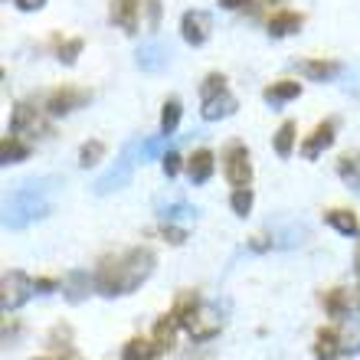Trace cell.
Listing matches in <instances>:
<instances>
[{"label":"cell","mask_w":360,"mask_h":360,"mask_svg":"<svg viewBox=\"0 0 360 360\" xmlns=\"http://www.w3.org/2000/svg\"><path fill=\"white\" fill-rule=\"evenodd\" d=\"M272 4H278V0H272Z\"/></svg>","instance_id":"42"},{"label":"cell","mask_w":360,"mask_h":360,"mask_svg":"<svg viewBox=\"0 0 360 360\" xmlns=\"http://www.w3.org/2000/svg\"><path fill=\"white\" fill-rule=\"evenodd\" d=\"M174 318L180 321V328H187V334L193 341H210V338H217L223 321H219L217 308H210L203 304L193 292H184L174 304Z\"/></svg>","instance_id":"3"},{"label":"cell","mask_w":360,"mask_h":360,"mask_svg":"<svg viewBox=\"0 0 360 360\" xmlns=\"http://www.w3.org/2000/svg\"><path fill=\"white\" fill-rule=\"evenodd\" d=\"M187 174L193 184H207L210 177H213V151H193V158L187 161Z\"/></svg>","instance_id":"19"},{"label":"cell","mask_w":360,"mask_h":360,"mask_svg":"<svg viewBox=\"0 0 360 360\" xmlns=\"http://www.w3.org/2000/svg\"><path fill=\"white\" fill-rule=\"evenodd\" d=\"M338 174H341V180L347 187L360 193V154H344L338 161Z\"/></svg>","instance_id":"25"},{"label":"cell","mask_w":360,"mask_h":360,"mask_svg":"<svg viewBox=\"0 0 360 360\" xmlns=\"http://www.w3.org/2000/svg\"><path fill=\"white\" fill-rule=\"evenodd\" d=\"M158 344H148L141 341V338H134V341L124 344V351H122V360H158Z\"/></svg>","instance_id":"26"},{"label":"cell","mask_w":360,"mask_h":360,"mask_svg":"<svg viewBox=\"0 0 360 360\" xmlns=\"http://www.w3.org/2000/svg\"><path fill=\"white\" fill-rule=\"evenodd\" d=\"M308 239V226L298 223V219H269V239L266 243H252L256 252H266V249H295Z\"/></svg>","instance_id":"6"},{"label":"cell","mask_w":360,"mask_h":360,"mask_svg":"<svg viewBox=\"0 0 360 360\" xmlns=\"http://www.w3.org/2000/svg\"><path fill=\"white\" fill-rule=\"evenodd\" d=\"M298 69L314 82H331L344 72L341 63H331V59H304V63H298Z\"/></svg>","instance_id":"17"},{"label":"cell","mask_w":360,"mask_h":360,"mask_svg":"<svg viewBox=\"0 0 360 360\" xmlns=\"http://www.w3.org/2000/svg\"><path fill=\"white\" fill-rule=\"evenodd\" d=\"M302 13H292V10H282V13H275L272 20H269V33L272 37H292V33H298L302 30Z\"/></svg>","instance_id":"21"},{"label":"cell","mask_w":360,"mask_h":360,"mask_svg":"<svg viewBox=\"0 0 360 360\" xmlns=\"http://www.w3.org/2000/svg\"><path fill=\"white\" fill-rule=\"evenodd\" d=\"M27 158H30V148L17 138V131L7 134V138H4V144H0V161L10 167V164H20V161H27Z\"/></svg>","instance_id":"22"},{"label":"cell","mask_w":360,"mask_h":360,"mask_svg":"<svg viewBox=\"0 0 360 360\" xmlns=\"http://www.w3.org/2000/svg\"><path fill=\"white\" fill-rule=\"evenodd\" d=\"M134 63H138V69H144V72H164L167 63H171V46H164L161 39H148V43L138 46Z\"/></svg>","instance_id":"9"},{"label":"cell","mask_w":360,"mask_h":360,"mask_svg":"<svg viewBox=\"0 0 360 360\" xmlns=\"http://www.w3.org/2000/svg\"><path fill=\"white\" fill-rule=\"evenodd\" d=\"M79 53H82V39H69V43H63V46H59V63L72 66Z\"/></svg>","instance_id":"34"},{"label":"cell","mask_w":360,"mask_h":360,"mask_svg":"<svg viewBox=\"0 0 360 360\" xmlns=\"http://www.w3.org/2000/svg\"><path fill=\"white\" fill-rule=\"evenodd\" d=\"M164 239H171L174 246H180V243H187V233H184V229H177L174 223H167V226H164Z\"/></svg>","instance_id":"37"},{"label":"cell","mask_w":360,"mask_h":360,"mask_svg":"<svg viewBox=\"0 0 360 360\" xmlns=\"http://www.w3.org/2000/svg\"><path fill=\"white\" fill-rule=\"evenodd\" d=\"M341 351L344 354H360V321H351L341 334Z\"/></svg>","instance_id":"32"},{"label":"cell","mask_w":360,"mask_h":360,"mask_svg":"<svg viewBox=\"0 0 360 360\" xmlns=\"http://www.w3.org/2000/svg\"><path fill=\"white\" fill-rule=\"evenodd\" d=\"M37 292V282H30L23 272H7L4 275V282H0V304H4V311H17L20 304L30 302V295Z\"/></svg>","instance_id":"7"},{"label":"cell","mask_w":360,"mask_h":360,"mask_svg":"<svg viewBox=\"0 0 360 360\" xmlns=\"http://www.w3.org/2000/svg\"><path fill=\"white\" fill-rule=\"evenodd\" d=\"M13 4H17V7L23 10V13H30V10H43V7H46V0H13Z\"/></svg>","instance_id":"38"},{"label":"cell","mask_w":360,"mask_h":360,"mask_svg":"<svg viewBox=\"0 0 360 360\" xmlns=\"http://www.w3.org/2000/svg\"><path fill=\"white\" fill-rule=\"evenodd\" d=\"M229 207H233V213H236V217L246 219L249 213H252V190H249V187H236V190H233V197H229Z\"/></svg>","instance_id":"28"},{"label":"cell","mask_w":360,"mask_h":360,"mask_svg":"<svg viewBox=\"0 0 360 360\" xmlns=\"http://www.w3.org/2000/svg\"><path fill=\"white\" fill-rule=\"evenodd\" d=\"M92 95L86 92V89H56V92L49 95V102H46V108H49V115H69V112H76V108H82V105L89 102Z\"/></svg>","instance_id":"11"},{"label":"cell","mask_w":360,"mask_h":360,"mask_svg":"<svg viewBox=\"0 0 360 360\" xmlns=\"http://www.w3.org/2000/svg\"><path fill=\"white\" fill-rule=\"evenodd\" d=\"M63 187L59 177H39L20 184L4 203V226L7 229H27L30 223L49 217V210L56 203V193Z\"/></svg>","instance_id":"2"},{"label":"cell","mask_w":360,"mask_h":360,"mask_svg":"<svg viewBox=\"0 0 360 360\" xmlns=\"http://www.w3.org/2000/svg\"><path fill=\"white\" fill-rule=\"evenodd\" d=\"M203 105H200V115L207 118V122H219V118H229V115L236 112V98L226 92V79L223 76H207L203 82Z\"/></svg>","instance_id":"5"},{"label":"cell","mask_w":360,"mask_h":360,"mask_svg":"<svg viewBox=\"0 0 360 360\" xmlns=\"http://www.w3.org/2000/svg\"><path fill=\"white\" fill-rule=\"evenodd\" d=\"M138 10H141V0H112V23L122 27L124 33H134L138 30Z\"/></svg>","instance_id":"16"},{"label":"cell","mask_w":360,"mask_h":360,"mask_svg":"<svg viewBox=\"0 0 360 360\" xmlns=\"http://www.w3.org/2000/svg\"><path fill=\"white\" fill-rule=\"evenodd\" d=\"M154 272V252L151 249H128L118 259H102V266L95 272V292L105 298H118V295H131L141 288Z\"/></svg>","instance_id":"1"},{"label":"cell","mask_w":360,"mask_h":360,"mask_svg":"<svg viewBox=\"0 0 360 360\" xmlns=\"http://www.w3.org/2000/svg\"><path fill=\"white\" fill-rule=\"evenodd\" d=\"M324 219H328V226H334L341 236H360V223H357V217H354L351 210H328L324 213Z\"/></svg>","instance_id":"20"},{"label":"cell","mask_w":360,"mask_h":360,"mask_svg":"<svg viewBox=\"0 0 360 360\" xmlns=\"http://www.w3.org/2000/svg\"><path fill=\"white\" fill-rule=\"evenodd\" d=\"M148 4V27L158 30L161 27V0H144Z\"/></svg>","instance_id":"35"},{"label":"cell","mask_w":360,"mask_h":360,"mask_svg":"<svg viewBox=\"0 0 360 360\" xmlns=\"http://www.w3.org/2000/svg\"><path fill=\"white\" fill-rule=\"evenodd\" d=\"M334 131H338V122H321L318 128H314L308 138H304V144H302V154L308 158V161H314L321 151H328L334 144Z\"/></svg>","instance_id":"12"},{"label":"cell","mask_w":360,"mask_h":360,"mask_svg":"<svg viewBox=\"0 0 360 360\" xmlns=\"http://www.w3.org/2000/svg\"><path fill=\"white\" fill-rule=\"evenodd\" d=\"M177 124H180V102L177 98H167V102H164V112H161V131L174 134Z\"/></svg>","instance_id":"29"},{"label":"cell","mask_w":360,"mask_h":360,"mask_svg":"<svg viewBox=\"0 0 360 360\" xmlns=\"http://www.w3.org/2000/svg\"><path fill=\"white\" fill-rule=\"evenodd\" d=\"M53 288H56L53 278H37V292H53Z\"/></svg>","instance_id":"39"},{"label":"cell","mask_w":360,"mask_h":360,"mask_svg":"<svg viewBox=\"0 0 360 360\" xmlns=\"http://www.w3.org/2000/svg\"><path fill=\"white\" fill-rule=\"evenodd\" d=\"M357 278H360V252H357Z\"/></svg>","instance_id":"41"},{"label":"cell","mask_w":360,"mask_h":360,"mask_svg":"<svg viewBox=\"0 0 360 360\" xmlns=\"http://www.w3.org/2000/svg\"><path fill=\"white\" fill-rule=\"evenodd\" d=\"M295 151V122H282V128L275 131V154L288 158Z\"/></svg>","instance_id":"27"},{"label":"cell","mask_w":360,"mask_h":360,"mask_svg":"<svg viewBox=\"0 0 360 360\" xmlns=\"http://www.w3.org/2000/svg\"><path fill=\"white\" fill-rule=\"evenodd\" d=\"M92 288H95V275L89 278V272H82V269H72V272L66 275V282H63V292H66L69 304L86 302L89 295H92Z\"/></svg>","instance_id":"14"},{"label":"cell","mask_w":360,"mask_h":360,"mask_svg":"<svg viewBox=\"0 0 360 360\" xmlns=\"http://www.w3.org/2000/svg\"><path fill=\"white\" fill-rule=\"evenodd\" d=\"M138 161H141V141L138 138H131V141L122 148V154H118V161L108 167V171L102 174V177L92 184L95 197H108V193H115V190H122L131 184L134 177V167H138Z\"/></svg>","instance_id":"4"},{"label":"cell","mask_w":360,"mask_h":360,"mask_svg":"<svg viewBox=\"0 0 360 360\" xmlns=\"http://www.w3.org/2000/svg\"><path fill=\"white\" fill-rule=\"evenodd\" d=\"M223 174L233 187H249L252 180V164H249V151L243 144H229L226 158H223Z\"/></svg>","instance_id":"8"},{"label":"cell","mask_w":360,"mask_h":360,"mask_svg":"<svg viewBox=\"0 0 360 360\" xmlns=\"http://www.w3.org/2000/svg\"><path fill=\"white\" fill-rule=\"evenodd\" d=\"M298 95H302V82H275V86H269L262 92V98L269 105H285V102H292V98H298Z\"/></svg>","instance_id":"23"},{"label":"cell","mask_w":360,"mask_h":360,"mask_svg":"<svg viewBox=\"0 0 360 360\" xmlns=\"http://www.w3.org/2000/svg\"><path fill=\"white\" fill-rule=\"evenodd\" d=\"M177 318H174V311L171 314H164L161 321L154 324V344L161 347V351H171L174 347V331H177Z\"/></svg>","instance_id":"24"},{"label":"cell","mask_w":360,"mask_h":360,"mask_svg":"<svg viewBox=\"0 0 360 360\" xmlns=\"http://www.w3.org/2000/svg\"><path fill=\"white\" fill-rule=\"evenodd\" d=\"M324 308H328L334 318H344V314H347V292H344V288H334V292H328V298H324Z\"/></svg>","instance_id":"33"},{"label":"cell","mask_w":360,"mask_h":360,"mask_svg":"<svg viewBox=\"0 0 360 360\" xmlns=\"http://www.w3.org/2000/svg\"><path fill=\"white\" fill-rule=\"evenodd\" d=\"M219 4H223L226 10H239V7H246L249 0H219Z\"/></svg>","instance_id":"40"},{"label":"cell","mask_w":360,"mask_h":360,"mask_svg":"<svg viewBox=\"0 0 360 360\" xmlns=\"http://www.w3.org/2000/svg\"><path fill=\"white\" fill-rule=\"evenodd\" d=\"M167 141H171V134H158V138H148L141 141V161H154V158H161L167 151Z\"/></svg>","instance_id":"31"},{"label":"cell","mask_w":360,"mask_h":360,"mask_svg":"<svg viewBox=\"0 0 360 360\" xmlns=\"http://www.w3.org/2000/svg\"><path fill=\"white\" fill-rule=\"evenodd\" d=\"M161 167H164V174H167V177H177V171H180V158L174 151H167L161 158Z\"/></svg>","instance_id":"36"},{"label":"cell","mask_w":360,"mask_h":360,"mask_svg":"<svg viewBox=\"0 0 360 360\" xmlns=\"http://www.w3.org/2000/svg\"><path fill=\"white\" fill-rule=\"evenodd\" d=\"M10 128L13 131H27V134H46V122L39 118V112L33 108V105H17V112H13V118H10Z\"/></svg>","instance_id":"15"},{"label":"cell","mask_w":360,"mask_h":360,"mask_svg":"<svg viewBox=\"0 0 360 360\" xmlns=\"http://www.w3.org/2000/svg\"><path fill=\"white\" fill-rule=\"evenodd\" d=\"M341 334L338 331H318V338H314V357L318 360H338L341 357Z\"/></svg>","instance_id":"18"},{"label":"cell","mask_w":360,"mask_h":360,"mask_svg":"<svg viewBox=\"0 0 360 360\" xmlns=\"http://www.w3.org/2000/svg\"><path fill=\"white\" fill-rule=\"evenodd\" d=\"M102 154H105V144L102 141H86L82 148H79V167H95V164L102 161Z\"/></svg>","instance_id":"30"},{"label":"cell","mask_w":360,"mask_h":360,"mask_svg":"<svg viewBox=\"0 0 360 360\" xmlns=\"http://www.w3.org/2000/svg\"><path fill=\"white\" fill-rule=\"evenodd\" d=\"M158 217L164 219V223H177V219H197L200 210L197 207H190L187 200H180V197H158Z\"/></svg>","instance_id":"13"},{"label":"cell","mask_w":360,"mask_h":360,"mask_svg":"<svg viewBox=\"0 0 360 360\" xmlns=\"http://www.w3.org/2000/svg\"><path fill=\"white\" fill-rule=\"evenodd\" d=\"M210 30H213V20H210L207 10H187L180 20V33L190 46H203L210 39Z\"/></svg>","instance_id":"10"}]
</instances>
